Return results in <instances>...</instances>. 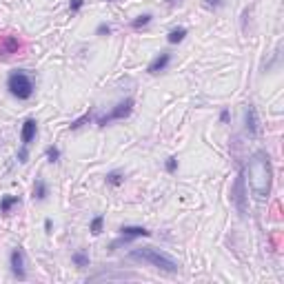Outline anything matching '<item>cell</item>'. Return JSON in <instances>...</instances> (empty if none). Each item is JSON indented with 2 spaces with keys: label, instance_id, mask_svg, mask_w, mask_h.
Wrapping results in <instances>:
<instances>
[{
  "label": "cell",
  "instance_id": "1",
  "mask_svg": "<svg viewBox=\"0 0 284 284\" xmlns=\"http://www.w3.org/2000/svg\"><path fill=\"white\" fill-rule=\"evenodd\" d=\"M271 184H273V167L271 158L264 151L253 153L249 160V187L258 200H264L271 193Z\"/></svg>",
  "mask_w": 284,
  "mask_h": 284
},
{
  "label": "cell",
  "instance_id": "2",
  "mask_svg": "<svg viewBox=\"0 0 284 284\" xmlns=\"http://www.w3.org/2000/svg\"><path fill=\"white\" fill-rule=\"evenodd\" d=\"M129 258L138 260V262H147V264H151V267L164 271V273H178V271H180V262H178V260H174L169 253L160 251V249H156V247L133 249V251L129 253Z\"/></svg>",
  "mask_w": 284,
  "mask_h": 284
},
{
  "label": "cell",
  "instance_id": "3",
  "mask_svg": "<svg viewBox=\"0 0 284 284\" xmlns=\"http://www.w3.org/2000/svg\"><path fill=\"white\" fill-rule=\"evenodd\" d=\"M7 89H9V94L16 100H29L33 95V91H36V87H33L32 76L27 74L25 69H14L7 76Z\"/></svg>",
  "mask_w": 284,
  "mask_h": 284
},
{
  "label": "cell",
  "instance_id": "4",
  "mask_svg": "<svg viewBox=\"0 0 284 284\" xmlns=\"http://www.w3.org/2000/svg\"><path fill=\"white\" fill-rule=\"evenodd\" d=\"M131 111H133V98H125L122 102H118L113 109L109 111V113H102V116H98V126H107L109 122L113 120H125V118L131 116Z\"/></svg>",
  "mask_w": 284,
  "mask_h": 284
},
{
  "label": "cell",
  "instance_id": "5",
  "mask_svg": "<svg viewBox=\"0 0 284 284\" xmlns=\"http://www.w3.org/2000/svg\"><path fill=\"white\" fill-rule=\"evenodd\" d=\"M9 267H11V273L14 278L18 280H27V268H25V251L20 247H16L11 251L9 255Z\"/></svg>",
  "mask_w": 284,
  "mask_h": 284
},
{
  "label": "cell",
  "instance_id": "6",
  "mask_svg": "<svg viewBox=\"0 0 284 284\" xmlns=\"http://www.w3.org/2000/svg\"><path fill=\"white\" fill-rule=\"evenodd\" d=\"M149 236H151V231H149V229H144V226H129V224H125V226H120V240L111 244V249H116L118 244H122V242L126 244L129 240H133V237H149Z\"/></svg>",
  "mask_w": 284,
  "mask_h": 284
},
{
  "label": "cell",
  "instance_id": "7",
  "mask_svg": "<svg viewBox=\"0 0 284 284\" xmlns=\"http://www.w3.org/2000/svg\"><path fill=\"white\" fill-rule=\"evenodd\" d=\"M36 136H38V122L33 120V118H27L25 125H22V131H20L22 147H29V144L36 140Z\"/></svg>",
  "mask_w": 284,
  "mask_h": 284
},
{
  "label": "cell",
  "instance_id": "8",
  "mask_svg": "<svg viewBox=\"0 0 284 284\" xmlns=\"http://www.w3.org/2000/svg\"><path fill=\"white\" fill-rule=\"evenodd\" d=\"M169 63H171V53L169 51H162L160 53V56H156V58H153V63L149 64V74L151 76H156V74H160V71H164V69L169 67Z\"/></svg>",
  "mask_w": 284,
  "mask_h": 284
},
{
  "label": "cell",
  "instance_id": "9",
  "mask_svg": "<svg viewBox=\"0 0 284 284\" xmlns=\"http://www.w3.org/2000/svg\"><path fill=\"white\" fill-rule=\"evenodd\" d=\"M18 49H20V38L18 36H5L0 42V53H5V56L18 53Z\"/></svg>",
  "mask_w": 284,
  "mask_h": 284
},
{
  "label": "cell",
  "instance_id": "10",
  "mask_svg": "<svg viewBox=\"0 0 284 284\" xmlns=\"http://www.w3.org/2000/svg\"><path fill=\"white\" fill-rule=\"evenodd\" d=\"M244 122H247V131L251 133V136H255V133H258V118H255V109H253L251 105L244 109Z\"/></svg>",
  "mask_w": 284,
  "mask_h": 284
},
{
  "label": "cell",
  "instance_id": "11",
  "mask_svg": "<svg viewBox=\"0 0 284 284\" xmlns=\"http://www.w3.org/2000/svg\"><path fill=\"white\" fill-rule=\"evenodd\" d=\"M18 205H20V195H2V200H0V213L7 216V213Z\"/></svg>",
  "mask_w": 284,
  "mask_h": 284
},
{
  "label": "cell",
  "instance_id": "12",
  "mask_svg": "<svg viewBox=\"0 0 284 284\" xmlns=\"http://www.w3.org/2000/svg\"><path fill=\"white\" fill-rule=\"evenodd\" d=\"M47 195H49L47 182L42 178H36V182H33V198H36L38 202H42V200H47Z\"/></svg>",
  "mask_w": 284,
  "mask_h": 284
},
{
  "label": "cell",
  "instance_id": "13",
  "mask_svg": "<svg viewBox=\"0 0 284 284\" xmlns=\"http://www.w3.org/2000/svg\"><path fill=\"white\" fill-rule=\"evenodd\" d=\"M187 29H184V27H178V29H171V32H169V36H167V40L171 42V45H178V42H182L184 38H187Z\"/></svg>",
  "mask_w": 284,
  "mask_h": 284
},
{
  "label": "cell",
  "instance_id": "14",
  "mask_svg": "<svg viewBox=\"0 0 284 284\" xmlns=\"http://www.w3.org/2000/svg\"><path fill=\"white\" fill-rule=\"evenodd\" d=\"M105 180L111 187H120V184L125 182V174H122V171H109V174L105 175Z\"/></svg>",
  "mask_w": 284,
  "mask_h": 284
},
{
  "label": "cell",
  "instance_id": "15",
  "mask_svg": "<svg viewBox=\"0 0 284 284\" xmlns=\"http://www.w3.org/2000/svg\"><path fill=\"white\" fill-rule=\"evenodd\" d=\"M71 262H74L78 268H84V267H89V255H87L84 251H76L74 255H71Z\"/></svg>",
  "mask_w": 284,
  "mask_h": 284
},
{
  "label": "cell",
  "instance_id": "16",
  "mask_svg": "<svg viewBox=\"0 0 284 284\" xmlns=\"http://www.w3.org/2000/svg\"><path fill=\"white\" fill-rule=\"evenodd\" d=\"M242 187H244V180H242V175L237 178V182H236V202H237V209L242 211L244 213V195H242Z\"/></svg>",
  "mask_w": 284,
  "mask_h": 284
},
{
  "label": "cell",
  "instance_id": "17",
  "mask_svg": "<svg viewBox=\"0 0 284 284\" xmlns=\"http://www.w3.org/2000/svg\"><path fill=\"white\" fill-rule=\"evenodd\" d=\"M151 20H153V14H142V16H138L136 20L131 22V27L133 29H142V27H147Z\"/></svg>",
  "mask_w": 284,
  "mask_h": 284
},
{
  "label": "cell",
  "instance_id": "18",
  "mask_svg": "<svg viewBox=\"0 0 284 284\" xmlns=\"http://www.w3.org/2000/svg\"><path fill=\"white\" fill-rule=\"evenodd\" d=\"M102 226H105V218H102V216H95L94 220H91L89 231L94 233V236H100V233H102Z\"/></svg>",
  "mask_w": 284,
  "mask_h": 284
},
{
  "label": "cell",
  "instance_id": "19",
  "mask_svg": "<svg viewBox=\"0 0 284 284\" xmlns=\"http://www.w3.org/2000/svg\"><path fill=\"white\" fill-rule=\"evenodd\" d=\"M45 156H47V162H51V164H53V162H58V160H60V149L51 144V147H47Z\"/></svg>",
  "mask_w": 284,
  "mask_h": 284
},
{
  "label": "cell",
  "instance_id": "20",
  "mask_svg": "<svg viewBox=\"0 0 284 284\" xmlns=\"http://www.w3.org/2000/svg\"><path fill=\"white\" fill-rule=\"evenodd\" d=\"M91 120V113H84L82 118H78V120H74L71 125H69V129H80V126L84 125V122H89Z\"/></svg>",
  "mask_w": 284,
  "mask_h": 284
},
{
  "label": "cell",
  "instance_id": "21",
  "mask_svg": "<svg viewBox=\"0 0 284 284\" xmlns=\"http://www.w3.org/2000/svg\"><path fill=\"white\" fill-rule=\"evenodd\" d=\"M164 169H167L169 174H175V169H178V158H175V156L167 158V164H164Z\"/></svg>",
  "mask_w": 284,
  "mask_h": 284
},
{
  "label": "cell",
  "instance_id": "22",
  "mask_svg": "<svg viewBox=\"0 0 284 284\" xmlns=\"http://www.w3.org/2000/svg\"><path fill=\"white\" fill-rule=\"evenodd\" d=\"M111 33V27L107 22H100V25L95 27V36H109Z\"/></svg>",
  "mask_w": 284,
  "mask_h": 284
},
{
  "label": "cell",
  "instance_id": "23",
  "mask_svg": "<svg viewBox=\"0 0 284 284\" xmlns=\"http://www.w3.org/2000/svg\"><path fill=\"white\" fill-rule=\"evenodd\" d=\"M222 5H224V0H205L206 9H220Z\"/></svg>",
  "mask_w": 284,
  "mask_h": 284
},
{
  "label": "cell",
  "instance_id": "24",
  "mask_svg": "<svg viewBox=\"0 0 284 284\" xmlns=\"http://www.w3.org/2000/svg\"><path fill=\"white\" fill-rule=\"evenodd\" d=\"M84 5V0H69V9L71 11H80Z\"/></svg>",
  "mask_w": 284,
  "mask_h": 284
},
{
  "label": "cell",
  "instance_id": "25",
  "mask_svg": "<svg viewBox=\"0 0 284 284\" xmlns=\"http://www.w3.org/2000/svg\"><path fill=\"white\" fill-rule=\"evenodd\" d=\"M27 158H29V151H27V147H22L20 151H18V162L25 164V162H27Z\"/></svg>",
  "mask_w": 284,
  "mask_h": 284
},
{
  "label": "cell",
  "instance_id": "26",
  "mask_svg": "<svg viewBox=\"0 0 284 284\" xmlns=\"http://www.w3.org/2000/svg\"><path fill=\"white\" fill-rule=\"evenodd\" d=\"M226 120H229V111L222 109V111H220V122H226Z\"/></svg>",
  "mask_w": 284,
  "mask_h": 284
},
{
  "label": "cell",
  "instance_id": "27",
  "mask_svg": "<svg viewBox=\"0 0 284 284\" xmlns=\"http://www.w3.org/2000/svg\"><path fill=\"white\" fill-rule=\"evenodd\" d=\"M45 231L51 233V220H45Z\"/></svg>",
  "mask_w": 284,
  "mask_h": 284
}]
</instances>
